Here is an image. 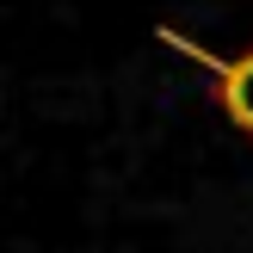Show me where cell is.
<instances>
[{"label":"cell","mask_w":253,"mask_h":253,"mask_svg":"<svg viewBox=\"0 0 253 253\" xmlns=\"http://www.w3.org/2000/svg\"><path fill=\"white\" fill-rule=\"evenodd\" d=\"M155 37H161L167 49H179L192 68H204V74H210V99H216V111L247 136V142H253V43H247V49H235V56H216V49H204L198 37H185L179 25H161Z\"/></svg>","instance_id":"obj_1"}]
</instances>
